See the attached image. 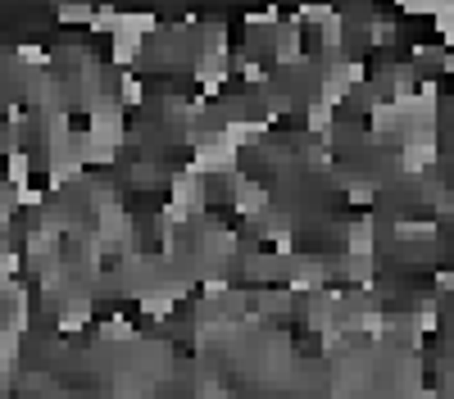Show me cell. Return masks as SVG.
<instances>
[{
    "instance_id": "obj_6",
    "label": "cell",
    "mask_w": 454,
    "mask_h": 399,
    "mask_svg": "<svg viewBox=\"0 0 454 399\" xmlns=\"http://www.w3.org/2000/svg\"><path fill=\"white\" fill-rule=\"evenodd\" d=\"M123 104H141V82L137 78H123Z\"/></svg>"
},
{
    "instance_id": "obj_2",
    "label": "cell",
    "mask_w": 454,
    "mask_h": 399,
    "mask_svg": "<svg viewBox=\"0 0 454 399\" xmlns=\"http://www.w3.org/2000/svg\"><path fill=\"white\" fill-rule=\"evenodd\" d=\"M309 132H314V136H332V104L327 100H314L309 104Z\"/></svg>"
},
{
    "instance_id": "obj_5",
    "label": "cell",
    "mask_w": 454,
    "mask_h": 399,
    "mask_svg": "<svg viewBox=\"0 0 454 399\" xmlns=\"http://www.w3.org/2000/svg\"><path fill=\"white\" fill-rule=\"evenodd\" d=\"M86 14H91V5H60L64 23H86Z\"/></svg>"
},
{
    "instance_id": "obj_1",
    "label": "cell",
    "mask_w": 454,
    "mask_h": 399,
    "mask_svg": "<svg viewBox=\"0 0 454 399\" xmlns=\"http://www.w3.org/2000/svg\"><path fill=\"white\" fill-rule=\"evenodd\" d=\"M432 159H436V141H432L427 132H422V136L413 141L409 150H404V168H409V173H422V168H427Z\"/></svg>"
},
{
    "instance_id": "obj_3",
    "label": "cell",
    "mask_w": 454,
    "mask_h": 399,
    "mask_svg": "<svg viewBox=\"0 0 454 399\" xmlns=\"http://www.w3.org/2000/svg\"><path fill=\"white\" fill-rule=\"evenodd\" d=\"M350 250H354V254H363V259L373 254V227H368V223H363V227H354V232H350Z\"/></svg>"
},
{
    "instance_id": "obj_8",
    "label": "cell",
    "mask_w": 454,
    "mask_h": 399,
    "mask_svg": "<svg viewBox=\"0 0 454 399\" xmlns=\"http://www.w3.org/2000/svg\"><path fill=\"white\" fill-rule=\"evenodd\" d=\"M350 195H354V204H368V200H373V186H350Z\"/></svg>"
},
{
    "instance_id": "obj_4",
    "label": "cell",
    "mask_w": 454,
    "mask_h": 399,
    "mask_svg": "<svg viewBox=\"0 0 454 399\" xmlns=\"http://www.w3.org/2000/svg\"><path fill=\"white\" fill-rule=\"evenodd\" d=\"M9 182L27 186V155H23V150H14V155H9Z\"/></svg>"
},
{
    "instance_id": "obj_7",
    "label": "cell",
    "mask_w": 454,
    "mask_h": 399,
    "mask_svg": "<svg viewBox=\"0 0 454 399\" xmlns=\"http://www.w3.org/2000/svg\"><path fill=\"white\" fill-rule=\"evenodd\" d=\"M277 23V9H259V14H250V27H273Z\"/></svg>"
}]
</instances>
